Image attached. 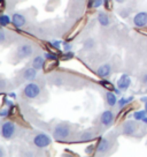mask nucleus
Segmentation results:
<instances>
[{
	"label": "nucleus",
	"mask_w": 147,
	"mask_h": 157,
	"mask_svg": "<svg viewBox=\"0 0 147 157\" xmlns=\"http://www.w3.org/2000/svg\"><path fill=\"white\" fill-rule=\"evenodd\" d=\"M69 134H70V128L66 124H59V125H56L53 131L54 139L55 140H59V141L66 140L69 136Z\"/></svg>",
	"instance_id": "nucleus-1"
},
{
	"label": "nucleus",
	"mask_w": 147,
	"mask_h": 157,
	"mask_svg": "<svg viewBox=\"0 0 147 157\" xmlns=\"http://www.w3.org/2000/svg\"><path fill=\"white\" fill-rule=\"evenodd\" d=\"M15 131H16V126L14 125V123L6 121L1 126V136L6 139V140H9V139L14 136Z\"/></svg>",
	"instance_id": "nucleus-2"
},
{
	"label": "nucleus",
	"mask_w": 147,
	"mask_h": 157,
	"mask_svg": "<svg viewBox=\"0 0 147 157\" xmlns=\"http://www.w3.org/2000/svg\"><path fill=\"white\" fill-rule=\"evenodd\" d=\"M51 142H52V139L45 133H39L34 137V144L38 148L47 147L51 144Z\"/></svg>",
	"instance_id": "nucleus-3"
},
{
	"label": "nucleus",
	"mask_w": 147,
	"mask_h": 157,
	"mask_svg": "<svg viewBox=\"0 0 147 157\" xmlns=\"http://www.w3.org/2000/svg\"><path fill=\"white\" fill-rule=\"evenodd\" d=\"M23 93H24L25 97H28V98H36L37 96H39V94H40L39 84L34 83V82H31V83H28L24 87V90H23Z\"/></svg>",
	"instance_id": "nucleus-4"
},
{
	"label": "nucleus",
	"mask_w": 147,
	"mask_h": 157,
	"mask_svg": "<svg viewBox=\"0 0 147 157\" xmlns=\"http://www.w3.org/2000/svg\"><path fill=\"white\" fill-rule=\"evenodd\" d=\"M34 52V48L31 46V44H22L17 48L16 51V56L20 59H24L30 57Z\"/></svg>",
	"instance_id": "nucleus-5"
},
{
	"label": "nucleus",
	"mask_w": 147,
	"mask_h": 157,
	"mask_svg": "<svg viewBox=\"0 0 147 157\" xmlns=\"http://www.w3.org/2000/svg\"><path fill=\"white\" fill-rule=\"evenodd\" d=\"M133 23L138 28H142L147 25V13L146 12H140L133 17Z\"/></svg>",
	"instance_id": "nucleus-6"
},
{
	"label": "nucleus",
	"mask_w": 147,
	"mask_h": 157,
	"mask_svg": "<svg viewBox=\"0 0 147 157\" xmlns=\"http://www.w3.org/2000/svg\"><path fill=\"white\" fill-rule=\"evenodd\" d=\"M130 83H131V78H130V76L127 75V74H123L122 76L118 78L117 87L120 90H124V91H125V90L130 87Z\"/></svg>",
	"instance_id": "nucleus-7"
},
{
	"label": "nucleus",
	"mask_w": 147,
	"mask_h": 157,
	"mask_svg": "<svg viewBox=\"0 0 147 157\" xmlns=\"http://www.w3.org/2000/svg\"><path fill=\"white\" fill-rule=\"evenodd\" d=\"M100 120H101V124H102V125H105V126L110 125V124L113 123V120H114V113L112 112V111H109V110H106V111L101 114Z\"/></svg>",
	"instance_id": "nucleus-8"
},
{
	"label": "nucleus",
	"mask_w": 147,
	"mask_h": 157,
	"mask_svg": "<svg viewBox=\"0 0 147 157\" xmlns=\"http://www.w3.org/2000/svg\"><path fill=\"white\" fill-rule=\"evenodd\" d=\"M12 22L14 23V25L16 28H21V27H23L25 25V17L23 16L22 14H19V13H15L13 14L12 16Z\"/></svg>",
	"instance_id": "nucleus-9"
},
{
	"label": "nucleus",
	"mask_w": 147,
	"mask_h": 157,
	"mask_svg": "<svg viewBox=\"0 0 147 157\" xmlns=\"http://www.w3.org/2000/svg\"><path fill=\"white\" fill-rule=\"evenodd\" d=\"M110 72H112L110 66L108 64H105V65H101V66L99 67L98 71H97V74H98L100 78H107L108 75L110 74Z\"/></svg>",
	"instance_id": "nucleus-10"
},
{
	"label": "nucleus",
	"mask_w": 147,
	"mask_h": 157,
	"mask_svg": "<svg viewBox=\"0 0 147 157\" xmlns=\"http://www.w3.org/2000/svg\"><path fill=\"white\" fill-rule=\"evenodd\" d=\"M36 76H37V69L34 68V67H32V68H31V67H28V68L24 71V73H23V78H24L25 80H28V81L34 80Z\"/></svg>",
	"instance_id": "nucleus-11"
},
{
	"label": "nucleus",
	"mask_w": 147,
	"mask_h": 157,
	"mask_svg": "<svg viewBox=\"0 0 147 157\" xmlns=\"http://www.w3.org/2000/svg\"><path fill=\"white\" fill-rule=\"evenodd\" d=\"M136 131V125L132 121H127V123L124 124V126H123V133L124 134H127V135H131L133 134Z\"/></svg>",
	"instance_id": "nucleus-12"
},
{
	"label": "nucleus",
	"mask_w": 147,
	"mask_h": 157,
	"mask_svg": "<svg viewBox=\"0 0 147 157\" xmlns=\"http://www.w3.org/2000/svg\"><path fill=\"white\" fill-rule=\"evenodd\" d=\"M109 147H110V144H109V141H108L107 139H101L98 144V147H97V151L106 152V151H108Z\"/></svg>",
	"instance_id": "nucleus-13"
},
{
	"label": "nucleus",
	"mask_w": 147,
	"mask_h": 157,
	"mask_svg": "<svg viewBox=\"0 0 147 157\" xmlns=\"http://www.w3.org/2000/svg\"><path fill=\"white\" fill-rule=\"evenodd\" d=\"M106 101L109 106H115V104L117 102V98H116V94L112 93V91H107L106 93Z\"/></svg>",
	"instance_id": "nucleus-14"
},
{
	"label": "nucleus",
	"mask_w": 147,
	"mask_h": 157,
	"mask_svg": "<svg viewBox=\"0 0 147 157\" xmlns=\"http://www.w3.org/2000/svg\"><path fill=\"white\" fill-rule=\"evenodd\" d=\"M44 64H45V59L43 58V57L38 56V57H36V58L34 59V61H32V67L36 68L37 71H39V69L43 68Z\"/></svg>",
	"instance_id": "nucleus-15"
},
{
	"label": "nucleus",
	"mask_w": 147,
	"mask_h": 157,
	"mask_svg": "<svg viewBox=\"0 0 147 157\" xmlns=\"http://www.w3.org/2000/svg\"><path fill=\"white\" fill-rule=\"evenodd\" d=\"M98 21L99 23L103 27H106V25H109V17H108V15L106 13H99L98 15Z\"/></svg>",
	"instance_id": "nucleus-16"
},
{
	"label": "nucleus",
	"mask_w": 147,
	"mask_h": 157,
	"mask_svg": "<svg viewBox=\"0 0 147 157\" xmlns=\"http://www.w3.org/2000/svg\"><path fill=\"white\" fill-rule=\"evenodd\" d=\"M10 22H12V19H10L8 15H0V25H2V27H5V25H9Z\"/></svg>",
	"instance_id": "nucleus-17"
},
{
	"label": "nucleus",
	"mask_w": 147,
	"mask_h": 157,
	"mask_svg": "<svg viewBox=\"0 0 147 157\" xmlns=\"http://www.w3.org/2000/svg\"><path fill=\"white\" fill-rule=\"evenodd\" d=\"M147 116V112L146 110H142V111H137V112L133 114V117H134V119L136 120H142L144 118Z\"/></svg>",
	"instance_id": "nucleus-18"
},
{
	"label": "nucleus",
	"mask_w": 147,
	"mask_h": 157,
	"mask_svg": "<svg viewBox=\"0 0 147 157\" xmlns=\"http://www.w3.org/2000/svg\"><path fill=\"white\" fill-rule=\"evenodd\" d=\"M94 137V135L91 132H84L82 135H81V140L82 141H90Z\"/></svg>",
	"instance_id": "nucleus-19"
},
{
	"label": "nucleus",
	"mask_w": 147,
	"mask_h": 157,
	"mask_svg": "<svg viewBox=\"0 0 147 157\" xmlns=\"http://www.w3.org/2000/svg\"><path fill=\"white\" fill-rule=\"evenodd\" d=\"M132 99H133V97H129V98L123 97V98H121V99H120V102H118V106H120V109L124 108V106H125L127 103H130Z\"/></svg>",
	"instance_id": "nucleus-20"
},
{
	"label": "nucleus",
	"mask_w": 147,
	"mask_h": 157,
	"mask_svg": "<svg viewBox=\"0 0 147 157\" xmlns=\"http://www.w3.org/2000/svg\"><path fill=\"white\" fill-rule=\"evenodd\" d=\"M51 45H52L53 48H55L56 50H59L60 45H61V42H60V40H52V42H51Z\"/></svg>",
	"instance_id": "nucleus-21"
},
{
	"label": "nucleus",
	"mask_w": 147,
	"mask_h": 157,
	"mask_svg": "<svg viewBox=\"0 0 147 157\" xmlns=\"http://www.w3.org/2000/svg\"><path fill=\"white\" fill-rule=\"evenodd\" d=\"M102 2H103V0H94L92 7H93V8H98V7H100V6L102 5Z\"/></svg>",
	"instance_id": "nucleus-22"
},
{
	"label": "nucleus",
	"mask_w": 147,
	"mask_h": 157,
	"mask_svg": "<svg viewBox=\"0 0 147 157\" xmlns=\"http://www.w3.org/2000/svg\"><path fill=\"white\" fill-rule=\"evenodd\" d=\"M93 40H92V39H88V40H86V42H85V48H86V49H91V48H92V46H93Z\"/></svg>",
	"instance_id": "nucleus-23"
},
{
	"label": "nucleus",
	"mask_w": 147,
	"mask_h": 157,
	"mask_svg": "<svg viewBox=\"0 0 147 157\" xmlns=\"http://www.w3.org/2000/svg\"><path fill=\"white\" fill-rule=\"evenodd\" d=\"M74 57V53L73 52H70V51H68V52H66L63 56V59L64 60H69V59H71Z\"/></svg>",
	"instance_id": "nucleus-24"
},
{
	"label": "nucleus",
	"mask_w": 147,
	"mask_h": 157,
	"mask_svg": "<svg viewBox=\"0 0 147 157\" xmlns=\"http://www.w3.org/2000/svg\"><path fill=\"white\" fill-rule=\"evenodd\" d=\"M45 59H48V60H55L56 57H55V54H52V53H45Z\"/></svg>",
	"instance_id": "nucleus-25"
},
{
	"label": "nucleus",
	"mask_w": 147,
	"mask_h": 157,
	"mask_svg": "<svg viewBox=\"0 0 147 157\" xmlns=\"http://www.w3.org/2000/svg\"><path fill=\"white\" fill-rule=\"evenodd\" d=\"M8 113H9L8 109H2V110L0 111V117H7V116H8Z\"/></svg>",
	"instance_id": "nucleus-26"
},
{
	"label": "nucleus",
	"mask_w": 147,
	"mask_h": 157,
	"mask_svg": "<svg viewBox=\"0 0 147 157\" xmlns=\"http://www.w3.org/2000/svg\"><path fill=\"white\" fill-rule=\"evenodd\" d=\"M63 49H64V52H68V51H70V50H71V44H69V43H67V42H64V43H63Z\"/></svg>",
	"instance_id": "nucleus-27"
},
{
	"label": "nucleus",
	"mask_w": 147,
	"mask_h": 157,
	"mask_svg": "<svg viewBox=\"0 0 147 157\" xmlns=\"http://www.w3.org/2000/svg\"><path fill=\"white\" fill-rule=\"evenodd\" d=\"M101 84H102L103 87H106V88H108V89H113L114 90V88H113V86L109 83V82H107V81H102L101 82Z\"/></svg>",
	"instance_id": "nucleus-28"
},
{
	"label": "nucleus",
	"mask_w": 147,
	"mask_h": 157,
	"mask_svg": "<svg viewBox=\"0 0 147 157\" xmlns=\"http://www.w3.org/2000/svg\"><path fill=\"white\" fill-rule=\"evenodd\" d=\"M129 12H130L129 10H121V16H123V17H127V15L130 14Z\"/></svg>",
	"instance_id": "nucleus-29"
},
{
	"label": "nucleus",
	"mask_w": 147,
	"mask_h": 157,
	"mask_svg": "<svg viewBox=\"0 0 147 157\" xmlns=\"http://www.w3.org/2000/svg\"><path fill=\"white\" fill-rule=\"evenodd\" d=\"M103 2H105V6L107 7L108 10H110V8H112V4H110V0H103Z\"/></svg>",
	"instance_id": "nucleus-30"
},
{
	"label": "nucleus",
	"mask_w": 147,
	"mask_h": 157,
	"mask_svg": "<svg viewBox=\"0 0 147 157\" xmlns=\"http://www.w3.org/2000/svg\"><path fill=\"white\" fill-rule=\"evenodd\" d=\"M5 39H6V35H5V33L0 30V42H4Z\"/></svg>",
	"instance_id": "nucleus-31"
},
{
	"label": "nucleus",
	"mask_w": 147,
	"mask_h": 157,
	"mask_svg": "<svg viewBox=\"0 0 147 157\" xmlns=\"http://www.w3.org/2000/svg\"><path fill=\"white\" fill-rule=\"evenodd\" d=\"M92 151H93V146H88V147L86 148V152H88V154H91Z\"/></svg>",
	"instance_id": "nucleus-32"
},
{
	"label": "nucleus",
	"mask_w": 147,
	"mask_h": 157,
	"mask_svg": "<svg viewBox=\"0 0 147 157\" xmlns=\"http://www.w3.org/2000/svg\"><path fill=\"white\" fill-rule=\"evenodd\" d=\"M6 104H7L8 106H13V102H12V101H8V99H6Z\"/></svg>",
	"instance_id": "nucleus-33"
},
{
	"label": "nucleus",
	"mask_w": 147,
	"mask_h": 157,
	"mask_svg": "<svg viewBox=\"0 0 147 157\" xmlns=\"http://www.w3.org/2000/svg\"><path fill=\"white\" fill-rule=\"evenodd\" d=\"M4 155H5V152H4V149L0 147V157H2Z\"/></svg>",
	"instance_id": "nucleus-34"
},
{
	"label": "nucleus",
	"mask_w": 147,
	"mask_h": 157,
	"mask_svg": "<svg viewBox=\"0 0 147 157\" xmlns=\"http://www.w3.org/2000/svg\"><path fill=\"white\" fill-rule=\"evenodd\" d=\"M142 102H144V103H146V102H147V97L142 98Z\"/></svg>",
	"instance_id": "nucleus-35"
},
{
	"label": "nucleus",
	"mask_w": 147,
	"mask_h": 157,
	"mask_svg": "<svg viewBox=\"0 0 147 157\" xmlns=\"http://www.w3.org/2000/svg\"><path fill=\"white\" fill-rule=\"evenodd\" d=\"M142 121H144V123H146V124H147V117L144 118V119H142Z\"/></svg>",
	"instance_id": "nucleus-36"
},
{
	"label": "nucleus",
	"mask_w": 147,
	"mask_h": 157,
	"mask_svg": "<svg viewBox=\"0 0 147 157\" xmlns=\"http://www.w3.org/2000/svg\"><path fill=\"white\" fill-rule=\"evenodd\" d=\"M115 1H116V2H123L124 0H115Z\"/></svg>",
	"instance_id": "nucleus-37"
},
{
	"label": "nucleus",
	"mask_w": 147,
	"mask_h": 157,
	"mask_svg": "<svg viewBox=\"0 0 147 157\" xmlns=\"http://www.w3.org/2000/svg\"><path fill=\"white\" fill-rule=\"evenodd\" d=\"M144 82H147V75L145 76V78H144Z\"/></svg>",
	"instance_id": "nucleus-38"
},
{
	"label": "nucleus",
	"mask_w": 147,
	"mask_h": 157,
	"mask_svg": "<svg viewBox=\"0 0 147 157\" xmlns=\"http://www.w3.org/2000/svg\"><path fill=\"white\" fill-rule=\"evenodd\" d=\"M145 110H146V112H147V102H146V104H145Z\"/></svg>",
	"instance_id": "nucleus-39"
},
{
	"label": "nucleus",
	"mask_w": 147,
	"mask_h": 157,
	"mask_svg": "<svg viewBox=\"0 0 147 157\" xmlns=\"http://www.w3.org/2000/svg\"><path fill=\"white\" fill-rule=\"evenodd\" d=\"M4 2V0H0V4H2Z\"/></svg>",
	"instance_id": "nucleus-40"
}]
</instances>
